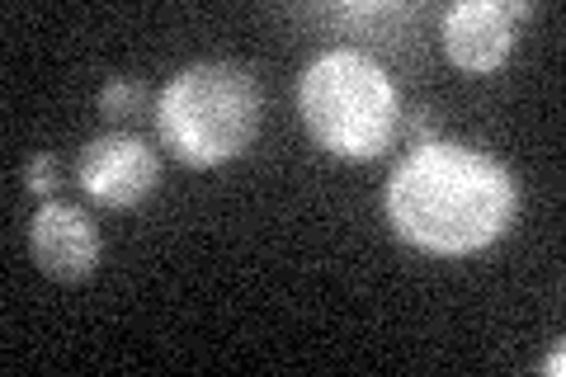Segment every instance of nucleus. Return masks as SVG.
Returning <instances> with one entry per match:
<instances>
[{
  "instance_id": "1",
  "label": "nucleus",
  "mask_w": 566,
  "mask_h": 377,
  "mask_svg": "<svg viewBox=\"0 0 566 377\" xmlns=\"http://www.w3.org/2000/svg\"><path fill=\"white\" fill-rule=\"evenodd\" d=\"M520 185L501 160L463 142L411 147L387 179V222L430 255H472L515 227Z\"/></svg>"
},
{
  "instance_id": "2",
  "label": "nucleus",
  "mask_w": 566,
  "mask_h": 377,
  "mask_svg": "<svg viewBox=\"0 0 566 377\" xmlns=\"http://www.w3.org/2000/svg\"><path fill=\"white\" fill-rule=\"evenodd\" d=\"M260 85L237 62H199L185 66L156 104L161 142L193 170H212L251 151L260 137Z\"/></svg>"
},
{
  "instance_id": "3",
  "label": "nucleus",
  "mask_w": 566,
  "mask_h": 377,
  "mask_svg": "<svg viewBox=\"0 0 566 377\" xmlns=\"http://www.w3.org/2000/svg\"><path fill=\"white\" fill-rule=\"evenodd\" d=\"M297 109L322 151L340 160H378L397 137L401 100L387 71L354 48L322 52L297 85Z\"/></svg>"
},
{
  "instance_id": "4",
  "label": "nucleus",
  "mask_w": 566,
  "mask_h": 377,
  "mask_svg": "<svg viewBox=\"0 0 566 377\" xmlns=\"http://www.w3.org/2000/svg\"><path fill=\"white\" fill-rule=\"evenodd\" d=\"M76 179L91 203L123 212V208H137L156 189L161 160H156V151L137 133H109V137H95L81 147Z\"/></svg>"
},
{
  "instance_id": "5",
  "label": "nucleus",
  "mask_w": 566,
  "mask_h": 377,
  "mask_svg": "<svg viewBox=\"0 0 566 377\" xmlns=\"http://www.w3.org/2000/svg\"><path fill=\"white\" fill-rule=\"evenodd\" d=\"M534 6L528 0H510V6H495V0H463V6L444 10V52L453 66L472 71H495L510 52H515V20H528Z\"/></svg>"
},
{
  "instance_id": "6",
  "label": "nucleus",
  "mask_w": 566,
  "mask_h": 377,
  "mask_svg": "<svg viewBox=\"0 0 566 377\" xmlns=\"http://www.w3.org/2000/svg\"><path fill=\"white\" fill-rule=\"evenodd\" d=\"M99 250H104V241H99V231H95V222H91V212L85 208L52 199V203H43L39 212H33L29 255L48 279L76 283L85 274H95Z\"/></svg>"
},
{
  "instance_id": "7",
  "label": "nucleus",
  "mask_w": 566,
  "mask_h": 377,
  "mask_svg": "<svg viewBox=\"0 0 566 377\" xmlns=\"http://www.w3.org/2000/svg\"><path fill=\"white\" fill-rule=\"evenodd\" d=\"M142 109H147V85L142 81H114L99 90V114L109 123H133Z\"/></svg>"
},
{
  "instance_id": "8",
  "label": "nucleus",
  "mask_w": 566,
  "mask_h": 377,
  "mask_svg": "<svg viewBox=\"0 0 566 377\" xmlns=\"http://www.w3.org/2000/svg\"><path fill=\"white\" fill-rule=\"evenodd\" d=\"M24 185L39 193L43 203H52V193H57V185H62V166H57V156H33L29 166H24Z\"/></svg>"
},
{
  "instance_id": "9",
  "label": "nucleus",
  "mask_w": 566,
  "mask_h": 377,
  "mask_svg": "<svg viewBox=\"0 0 566 377\" xmlns=\"http://www.w3.org/2000/svg\"><path fill=\"white\" fill-rule=\"evenodd\" d=\"M397 133H406L411 147H424V142H439V118L430 109H411V114H401Z\"/></svg>"
},
{
  "instance_id": "10",
  "label": "nucleus",
  "mask_w": 566,
  "mask_h": 377,
  "mask_svg": "<svg viewBox=\"0 0 566 377\" xmlns=\"http://www.w3.org/2000/svg\"><path fill=\"white\" fill-rule=\"evenodd\" d=\"M562 368H566V354H562V349H553V358H543V373H553V377H557Z\"/></svg>"
}]
</instances>
